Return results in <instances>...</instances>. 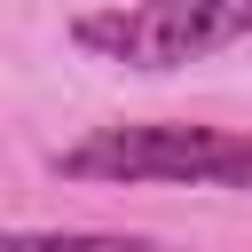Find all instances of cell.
Listing matches in <instances>:
<instances>
[{
	"mask_svg": "<svg viewBox=\"0 0 252 252\" xmlns=\"http://www.w3.org/2000/svg\"><path fill=\"white\" fill-rule=\"evenodd\" d=\"M79 47L134 63V71H173L197 55H220L236 39H252V0H134V8H102L71 24Z\"/></svg>",
	"mask_w": 252,
	"mask_h": 252,
	"instance_id": "obj_2",
	"label": "cell"
},
{
	"mask_svg": "<svg viewBox=\"0 0 252 252\" xmlns=\"http://www.w3.org/2000/svg\"><path fill=\"white\" fill-rule=\"evenodd\" d=\"M63 181H181V189H252V134L236 126H189V118H150V126H94L87 142L55 150Z\"/></svg>",
	"mask_w": 252,
	"mask_h": 252,
	"instance_id": "obj_1",
	"label": "cell"
},
{
	"mask_svg": "<svg viewBox=\"0 0 252 252\" xmlns=\"http://www.w3.org/2000/svg\"><path fill=\"white\" fill-rule=\"evenodd\" d=\"M0 252H158V244L118 228H0Z\"/></svg>",
	"mask_w": 252,
	"mask_h": 252,
	"instance_id": "obj_3",
	"label": "cell"
}]
</instances>
